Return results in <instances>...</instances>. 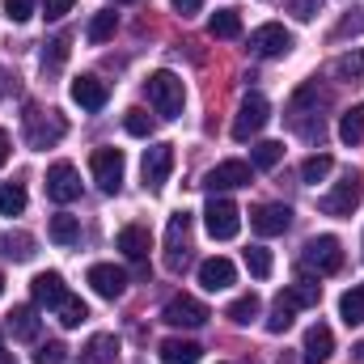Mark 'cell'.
<instances>
[{
  "label": "cell",
  "mask_w": 364,
  "mask_h": 364,
  "mask_svg": "<svg viewBox=\"0 0 364 364\" xmlns=\"http://www.w3.org/2000/svg\"><path fill=\"white\" fill-rule=\"evenodd\" d=\"M144 93H149V106H153L161 119H174V114H182L186 90H182V77H178V73H170V68H157V73L144 81Z\"/></svg>",
  "instance_id": "1"
},
{
  "label": "cell",
  "mask_w": 364,
  "mask_h": 364,
  "mask_svg": "<svg viewBox=\"0 0 364 364\" xmlns=\"http://www.w3.org/2000/svg\"><path fill=\"white\" fill-rule=\"evenodd\" d=\"M360 199H364V174L360 170H348L343 174V182H335L322 199H318V208L326 212V216H352L356 208H360Z\"/></svg>",
  "instance_id": "2"
},
{
  "label": "cell",
  "mask_w": 364,
  "mask_h": 364,
  "mask_svg": "<svg viewBox=\"0 0 364 364\" xmlns=\"http://www.w3.org/2000/svg\"><path fill=\"white\" fill-rule=\"evenodd\" d=\"M301 267H305V272H318V275H335L343 267V246H339V237H331V233L309 237L305 250H301Z\"/></svg>",
  "instance_id": "3"
},
{
  "label": "cell",
  "mask_w": 364,
  "mask_h": 364,
  "mask_svg": "<svg viewBox=\"0 0 364 364\" xmlns=\"http://www.w3.org/2000/svg\"><path fill=\"white\" fill-rule=\"evenodd\" d=\"M203 225H208V233H212L216 242H233V237L242 233V212H237V203H233V199L212 195V199H208V208H203Z\"/></svg>",
  "instance_id": "4"
},
{
  "label": "cell",
  "mask_w": 364,
  "mask_h": 364,
  "mask_svg": "<svg viewBox=\"0 0 364 364\" xmlns=\"http://www.w3.org/2000/svg\"><path fill=\"white\" fill-rule=\"evenodd\" d=\"M64 132H68V123L55 114V110H26V144L30 149H51V144H60L64 140Z\"/></svg>",
  "instance_id": "5"
},
{
  "label": "cell",
  "mask_w": 364,
  "mask_h": 364,
  "mask_svg": "<svg viewBox=\"0 0 364 364\" xmlns=\"http://www.w3.org/2000/svg\"><path fill=\"white\" fill-rule=\"evenodd\" d=\"M267 119H272V102L263 93H246V102L237 106V119H233V140L246 144L250 136H259L267 127Z\"/></svg>",
  "instance_id": "6"
},
{
  "label": "cell",
  "mask_w": 364,
  "mask_h": 364,
  "mask_svg": "<svg viewBox=\"0 0 364 364\" xmlns=\"http://www.w3.org/2000/svg\"><path fill=\"white\" fill-rule=\"evenodd\" d=\"M186 259H191V212H174L166 229V267L182 272Z\"/></svg>",
  "instance_id": "7"
},
{
  "label": "cell",
  "mask_w": 364,
  "mask_h": 364,
  "mask_svg": "<svg viewBox=\"0 0 364 364\" xmlns=\"http://www.w3.org/2000/svg\"><path fill=\"white\" fill-rule=\"evenodd\" d=\"M123 149H97L90 157V170H93V182L106 191V195H119V186H123Z\"/></svg>",
  "instance_id": "8"
},
{
  "label": "cell",
  "mask_w": 364,
  "mask_h": 364,
  "mask_svg": "<svg viewBox=\"0 0 364 364\" xmlns=\"http://www.w3.org/2000/svg\"><path fill=\"white\" fill-rule=\"evenodd\" d=\"M255 182V166L250 161H220L203 174V186L216 195V191H237V186H250Z\"/></svg>",
  "instance_id": "9"
},
{
  "label": "cell",
  "mask_w": 364,
  "mask_h": 364,
  "mask_svg": "<svg viewBox=\"0 0 364 364\" xmlns=\"http://www.w3.org/2000/svg\"><path fill=\"white\" fill-rule=\"evenodd\" d=\"M161 318H166L170 326H186V331H195V326H203L212 314H208V305H203V301H195V296L178 292V296H170V301H166Z\"/></svg>",
  "instance_id": "10"
},
{
  "label": "cell",
  "mask_w": 364,
  "mask_h": 364,
  "mask_svg": "<svg viewBox=\"0 0 364 364\" xmlns=\"http://www.w3.org/2000/svg\"><path fill=\"white\" fill-rule=\"evenodd\" d=\"M47 199H55V203L81 199V174H77L73 161H55V166L47 170Z\"/></svg>",
  "instance_id": "11"
},
{
  "label": "cell",
  "mask_w": 364,
  "mask_h": 364,
  "mask_svg": "<svg viewBox=\"0 0 364 364\" xmlns=\"http://www.w3.org/2000/svg\"><path fill=\"white\" fill-rule=\"evenodd\" d=\"M250 47H255V55L275 60V55H288V51H292V34H288L279 21H267V26H259V30L250 34Z\"/></svg>",
  "instance_id": "12"
},
{
  "label": "cell",
  "mask_w": 364,
  "mask_h": 364,
  "mask_svg": "<svg viewBox=\"0 0 364 364\" xmlns=\"http://www.w3.org/2000/svg\"><path fill=\"white\" fill-rule=\"evenodd\" d=\"M170 170H174V144H153L144 149V186L149 191H161L170 182Z\"/></svg>",
  "instance_id": "13"
},
{
  "label": "cell",
  "mask_w": 364,
  "mask_h": 364,
  "mask_svg": "<svg viewBox=\"0 0 364 364\" xmlns=\"http://www.w3.org/2000/svg\"><path fill=\"white\" fill-rule=\"evenodd\" d=\"M90 288L97 296H106V301H119L123 296V288H127V272L123 267H114V263H93L90 267Z\"/></svg>",
  "instance_id": "14"
},
{
  "label": "cell",
  "mask_w": 364,
  "mask_h": 364,
  "mask_svg": "<svg viewBox=\"0 0 364 364\" xmlns=\"http://www.w3.org/2000/svg\"><path fill=\"white\" fill-rule=\"evenodd\" d=\"M250 225H255L259 237H275V233H284L292 225V208L288 203H259L250 212Z\"/></svg>",
  "instance_id": "15"
},
{
  "label": "cell",
  "mask_w": 364,
  "mask_h": 364,
  "mask_svg": "<svg viewBox=\"0 0 364 364\" xmlns=\"http://www.w3.org/2000/svg\"><path fill=\"white\" fill-rule=\"evenodd\" d=\"M331 356H335V335H331V326H326V322H314V326L305 331L301 360H305V364H326Z\"/></svg>",
  "instance_id": "16"
},
{
  "label": "cell",
  "mask_w": 364,
  "mask_h": 364,
  "mask_svg": "<svg viewBox=\"0 0 364 364\" xmlns=\"http://www.w3.org/2000/svg\"><path fill=\"white\" fill-rule=\"evenodd\" d=\"M30 292H34V305H43V309H60V301L68 296L60 272H38L30 279Z\"/></svg>",
  "instance_id": "17"
},
{
  "label": "cell",
  "mask_w": 364,
  "mask_h": 364,
  "mask_svg": "<svg viewBox=\"0 0 364 364\" xmlns=\"http://www.w3.org/2000/svg\"><path fill=\"white\" fill-rule=\"evenodd\" d=\"M68 93H73V102H77L81 110H102V106L110 102L106 81H97V77H77V81L68 85Z\"/></svg>",
  "instance_id": "18"
},
{
  "label": "cell",
  "mask_w": 364,
  "mask_h": 364,
  "mask_svg": "<svg viewBox=\"0 0 364 364\" xmlns=\"http://www.w3.org/2000/svg\"><path fill=\"white\" fill-rule=\"evenodd\" d=\"M119 250H123L132 263H144L149 250H153V233H149L144 225H123V229H119Z\"/></svg>",
  "instance_id": "19"
},
{
  "label": "cell",
  "mask_w": 364,
  "mask_h": 364,
  "mask_svg": "<svg viewBox=\"0 0 364 364\" xmlns=\"http://www.w3.org/2000/svg\"><path fill=\"white\" fill-rule=\"evenodd\" d=\"M157 356H161V364H199L203 360V348L191 343V339H161Z\"/></svg>",
  "instance_id": "20"
},
{
  "label": "cell",
  "mask_w": 364,
  "mask_h": 364,
  "mask_svg": "<svg viewBox=\"0 0 364 364\" xmlns=\"http://www.w3.org/2000/svg\"><path fill=\"white\" fill-rule=\"evenodd\" d=\"M233 263L229 259H203L199 263V284L208 288V292H220V288H229L233 284Z\"/></svg>",
  "instance_id": "21"
},
{
  "label": "cell",
  "mask_w": 364,
  "mask_h": 364,
  "mask_svg": "<svg viewBox=\"0 0 364 364\" xmlns=\"http://www.w3.org/2000/svg\"><path fill=\"white\" fill-rule=\"evenodd\" d=\"M279 296H284V301H288L292 309H314V305L322 301V288H318V284H314L309 275H301V279H296V284H292L288 292H279Z\"/></svg>",
  "instance_id": "22"
},
{
  "label": "cell",
  "mask_w": 364,
  "mask_h": 364,
  "mask_svg": "<svg viewBox=\"0 0 364 364\" xmlns=\"http://www.w3.org/2000/svg\"><path fill=\"white\" fill-rule=\"evenodd\" d=\"M9 331H13V339H38V309L34 305H17L13 314H9Z\"/></svg>",
  "instance_id": "23"
},
{
  "label": "cell",
  "mask_w": 364,
  "mask_h": 364,
  "mask_svg": "<svg viewBox=\"0 0 364 364\" xmlns=\"http://www.w3.org/2000/svg\"><path fill=\"white\" fill-rule=\"evenodd\" d=\"M339 140H343V144H352V149L364 144V106H360V102L343 110V119H339Z\"/></svg>",
  "instance_id": "24"
},
{
  "label": "cell",
  "mask_w": 364,
  "mask_h": 364,
  "mask_svg": "<svg viewBox=\"0 0 364 364\" xmlns=\"http://www.w3.org/2000/svg\"><path fill=\"white\" fill-rule=\"evenodd\" d=\"M47 237H51L55 246H73V242L81 237V220H77V216H68V212H60V216H51Z\"/></svg>",
  "instance_id": "25"
},
{
  "label": "cell",
  "mask_w": 364,
  "mask_h": 364,
  "mask_svg": "<svg viewBox=\"0 0 364 364\" xmlns=\"http://www.w3.org/2000/svg\"><path fill=\"white\" fill-rule=\"evenodd\" d=\"M0 255H4V259H13V263H26V259H34V237H30V233H13V229H9V233L0 237Z\"/></svg>",
  "instance_id": "26"
},
{
  "label": "cell",
  "mask_w": 364,
  "mask_h": 364,
  "mask_svg": "<svg viewBox=\"0 0 364 364\" xmlns=\"http://www.w3.org/2000/svg\"><path fill=\"white\" fill-rule=\"evenodd\" d=\"M208 34H212V38H237V34H242V17H237L233 9H216V13L208 17Z\"/></svg>",
  "instance_id": "27"
},
{
  "label": "cell",
  "mask_w": 364,
  "mask_h": 364,
  "mask_svg": "<svg viewBox=\"0 0 364 364\" xmlns=\"http://www.w3.org/2000/svg\"><path fill=\"white\" fill-rule=\"evenodd\" d=\"M259 309H263V301H259L255 292H246V296H237V301L225 309V318H229L233 326H250V322L259 318Z\"/></svg>",
  "instance_id": "28"
},
{
  "label": "cell",
  "mask_w": 364,
  "mask_h": 364,
  "mask_svg": "<svg viewBox=\"0 0 364 364\" xmlns=\"http://www.w3.org/2000/svg\"><path fill=\"white\" fill-rule=\"evenodd\" d=\"M339 318H343L348 326H360L364 322V284L348 288V292L339 296Z\"/></svg>",
  "instance_id": "29"
},
{
  "label": "cell",
  "mask_w": 364,
  "mask_h": 364,
  "mask_svg": "<svg viewBox=\"0 0 364 364\" xmlns=\"http://www.w3.org/2000/svg\"><path fill=\"white\" fill-rule=\"evenodd\" d=\"M26 186L21 182H0V216H21L26 212Z\"/></svg>",
  "instance_id": "30"
},
{
  "label": "cell",
  "mask_w": 364,
  "mask_h": 364,
  "mask_svg": "<svg viewBox=\"0 0 364 364\" xmlns=\"http://www.w3.org/2000/svg\"><path fill=\"white\" fill-rule=\"evenodd\" d=\"M284 161V144L279 140H259L255 149H250V166L255 170H275Z\"/></svg>",
  "instance_id": "31"
},
{
  "label": "cell",
  "mask_w": 364,
  "mask_h": 364,
  "mask_svg": "<svg viewBox=\"0 0 364 364\" xmlns=\"http://www.w3.org/2000/svg\"><path fill=\"white\" fill-rule=\"evenodd\" d=\"M119 356V343H114V335H93L90 348H85V360L90 364H110Z\"/></svg>",
  "instance_id": "32"
},
{
  "label": "cell",
  "mask_w": 364,
  "mask_h": 364,
  "mask_svg": "<svg viewBox=\"0 0 364 364\" xmlns=\"http://www.w3.org/2000/svg\"><path fill=\"white\" fill-rule=\"evenodd\" d=\"M331 170H335V161H331L326 153H314V157H305V161H301V182H309V186H318V182L326 178Z\"/></svg>",
  "instance_id": "33"
},
{
  "label": "cell",
  "mask_w": 364,
  "mask_h": 364,
  "mask_svg": "<svg viewBox=\"0 0 364 364\" xmlns=\"http://www.w3.org/2000/svg\"><path fill=\"white\" fill-rule=\"evenodd\" d=\"M55 314H60V322H64V326H81V322L90 318L85 301H81V296H73V292H68V296L60 301V309H55Z\"/></svg>",
  "instance_id": "34"
},
{
  "label": "cell",
  "mask_w": 364,
  "mask_h": 364,
  "mask_svg": "<svg viewBox=\"0 0 364 364\" xmlns=\"http://www.w3.org/2000/svg\"><path fill=\"white\" fill-rule=\"evenodd\" d=\"M114 30H119V17L114 13H93V21H90V43H106V38H114Z\"/></svg>",
  "instance_id": "35"
},
{
  "label": "cell",
  "mask_w": 364,
  "mask_h": 364,
  "mask_svg": "<svg viewBox=\"0 0 364 364\" xmlns=\"http://www.w3.org/2000/svg\"><path fill=\"white\" fill-rule=\"evenodd\" d=\"M123 127H127V136H140V140H149L157 123H153V119H149V114H144L140 106H132V110L123 114Z\"/></svg>",
  "instance_id": "36"
},
{
  "label": "cell",
  "mask_w": 364,
  "mask_h": 364,
  "mask_svg": "<svg viewBox=\"0 0 364 364\" xmlns=\"http://www.w3.org/2000/svg\"><path fill=\"white\" fill-rule=\"evenodd\" d=\"M246 267H250V275H255V279H267V275H272V250H267V246H250V250H246Z\"/></svg>",
  "instance_id": "37"
},
{
  "label": "cell",
  "mask_w": 364,
  "mask_h": 364,
  "mask_svg": "<svg viewBox=\"0 0 364 364\" xmlns=\"http://www.w3.org/2000/svg\"><path fill=\"white\" fill-rule=\"evenodd\" d=\"M335 77H343V81L364 77V47H360V51H348V55H339V60H335Z\"/></svg>",
  "instance_id": "38"
},
{
  "label": "cell",
  "mask_w": 364,
  "mask_h": 364,
  "mask_svg": "<svg viewBox=\"0 0 364 364\" xmlns=\"http://www.w3.org/2000/svg\"><path fill=\"white\" fill-rule=\"evenodd\" d=\"M292 314H296V309H292V305H288L284 296H275V305H272V318H267V331H272V335H284V331L292 326Z\"/></svg>",
  "instance_id": "39"
},
{
  "label": "cell",
  "mask_w": 364,
  "mask_h": 364,
  "mask_svg": "<svg viewBox=\"0 0 364 364\" xmlns=\"http://www.w3.org/2000/svg\"><path fill=\"white\" fill-rule=\"evenodd\" d=\"M68 43H73L68 34H55V38L47 43V51H43V68H60V64L68 60Z\"/></svg>",
  "instance_id": "40"
},
{
  "label": "cell",
  "mask_w": 364,
  "mask_h": 364,
  "mask_svg": "<svg viewBox=\"0 0 364 364\" xmlns=\"http://www.w3.org/2000/svg\"><path fill=\"white\" fill-rule=\"evenodd\" d=\"M4 17L17 21V26L30 21V17H34V0H4Z\"/></svg>",
  "instance_id": "41"
},
{
  "label": "cell",
  "mask_w": 364,
  "mask_h": 364,
  "mask_svg": "<svg viewBox=\"0 0 364 364\" xmlns=\"http://www.w3.org/2000/svg\"><path fill=\"white\" fill-rule=\"evenodd\" d=\"M318 9H322V0H288V13H292L296 21H314Z\"/></svg>",
  "instance_id": "42"
},
{
  "label": "cell",
  "mask_w": 364,
  "mask_h": 364,
  "mask_svg": "<svg viewBox=\"0 0 364 364\" xmlns=\"http://www.w3.org/2000/svg\"><path fill=\"white\" fill-rule=\"evenodd\" d=\"M64 352H68V348L51 339V343H43V348L34 352V364H64Z\"/></svg>",
  "instance_id": "43"
},
{
  "label": "cell",
  "mask_w": 364,
  "mask_h": 364,
  "mask_svg": "<svg viewBox=\"0 0 364 364\" xmlns=\"http://www.w3.org/2000/svg\"><path fill=\"white\" fill-rule=\"evenodd\" d=\"M335 34H339V38H343V34H364V9H356V17L348 13V17L339 21V30H335Z\"/></svg>",
  "instance_id": "44"
},
{
  "label": "cell",
  "mask_w": 364,
  "mask_h": 364,
  "mask_svg": "<svg viewBox=\"0 0 364 364\" xmlns=\"http://www.w3.org/2000/svg\"><path fill=\"white\" fill-rule=\"evenodd\" d=\"M73 4H77V0H43V17H51V21H60L64 13H73Z\"/></svg>",
  "instance_id": "45"
},
{
  "label": "cell",
  "mask_w": 364,
  "mask_h": 364,
  "mask_svg": "<svg viewBox=\"0 0 364 364\" xmlns=\"http://www.w3.org/2000/svg\"><path fill=\"white\" fill-rule=\"evenodd\" d=\"M170 4H174V9H178L182 17H191V13H195V9H199V4H203V0H170Z\"/></svg>",
  "instance_id": "46"
},
{
  "label": "cell",
  "mask_w": 364,
  "mask_h": 364,
  "mask_svg": "<svg viewBox=\"0 0 364 364\" xmlns=\"http://www.w3.org/2000/svg\"><path fill=\"white\" fill-rule=\"evenodd\" d=\"M9 153H13V140H9V132H4V127H0V166H4V161H9Z\"/></svg>",
  "instance_id": "47"
},
{
  "label": "cell",
  "mask_w": 364,
  "mask_h": 364,
  "mask_svg": "<svg viewBox=\"0 0 364 364\" xmlns=\"http://www.w3.org/2000/svg\"><path fill=\"white\" fill-rule=\"evenodd\" d=\"M0 364H17V360H13V356H9V352H0Z\"/></svg>",
  "instance_id": "48"
},
{
  "label": "cell",
  "mask_w": 364,
  "mask_h": 364,
  "mask_svg": "<svg viewBox=\"0 0 364 364\" xmlns=\"http://www.w3.org/2000/svg\"><path fill=\"white\" fill-rule=\"evenodd\" d=\"M356 356H360V360H364V339H360V343H356Z\"/></svg>",
  "instance_id": "49"
},
{
  "label": "cell",
  "mask_w": 364,
  "mask_h": 364,
  "mask_svg": "<svg viewBox=\"0 0 364 364\" xmlns=\"http://www.w3.org/2000/svg\"><path fill=\"white\" fill-rule=\"evenodd\" d=\"M114 4H136V0H114Z\"/></svg>",
  "instance_id": "50"
},
{
  "label": "cell",
  "mask_w": 364,
  "mask_h": 364,
  "mask_svg": "<svg viewBox=\"0 0 364 364\" xmlns=\"http://www.w3.org/2000/svg\"><path fill=\"white\" fill-rule=\"evenodd\" d=\"M0 296H4V275H0Z\"/></svg>",
  "instance_id": "51"
},
{
  "label": "cell",
  "mask_w": 364,
  "mask_h": 364,
  "mask_svg": "<svg viewBox=\"0 0 364 364\" xmlns=\"http://www.w3.org/2000/svg\"><path fill=\"white\" fill-rule=\"evenodd\" d=\"M0 352H4V339H0Z\"/></svg>",
  "instance_id": "52"
},
{
  "label": "cell",
  "mask_w": 364,
  "mask_h": 364,
  "mask_svg": "<svg viewBox=\"0 0 364 364\" xmlns=\"http://www.w3.org/2000/svg\"><path fill=\"white\" fill-rule=\"evenodd\" d=\"M0 97H4V85H0Z\"/></svg>",
  "instance_id": "53"
}]
</instances>
